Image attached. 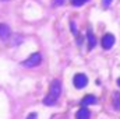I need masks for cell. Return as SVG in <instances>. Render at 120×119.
I'll return each instance as SVG.
<instances>
[{"label": "cell", "mask_w": 120, "mask_h": 119, "mask_svg": "<svg viewBox=\"0 0 120 119\" xmlns=\"http://www.w3.org/2000/svg\"><path fill=\"white\" fill-rule=\"evenodd\" d=\"M60 92H61V83H60V80L56 79V80L52 81V84H50V87H49V97L57 101Z\"/></svg>", "instance_id": "obj_2"}, {"label": "cell", "mask_w": 120, "mask_h": 119, "mask_svg": "<svg viewBox=\"0 0 120 119\" xmlns=\"http://www.w3.org/2000/svg\"><path fill=\"white\" fill-rule=\"evenodd\" d=\"M117 86L120 87V79H117Z\"/></svg>", "instance_id": "obj_15"}, {"label": "cell", "mask_w": 120, "mask_h": 119, "mask_svg": "<svg viewBox=\"0 0 120 119\" xmlns=\"http://www.w3.org/2000/svg\"><path fill=\"white\" fill-rule=\"evenodd\" d=\"M87 1H88V0H73V4L78 7V6H82V4H85Z\"/></svg>", "instance_id": "obj_11"}, {"label": "cell", "mask_w": 120, "mask_h": 119, "mask_svg": "<svg viewBox=\"0 0 120 119\" xmlns=\"http://www.w3.org/2000/svg\"><path fill=\"white\" fill-rule=\"evenodd\" d=\"M112 1H113V0H102V6H103L105 8H108V7L112 4Z\"/></svg>", "instance_id": "obj_12"}, {"label": "cell", "mask_w": 120, "mask_h": 119, "mask_svg": "<svg viewBox=\"0 0 120 119\" xmlns=\"http://www.w3.org/2000/svg\"><path fill=\"white\" fill-rule=\"evenodd\" d=\"M90 116H91L90 109H87L85 107L80 108V109H78V112H77V115H75V118H77V119H90Z\"/></svg>", "instance_id": "obj_6"}, {"label": "cell", "mask_w": 120, "mask_h": 119, "mask_svg": "<svg viewBox=\"0 0 120 119\" xmlns=\"http://www.w3.org/2000/svg\"><path fill=\"white\" fill-rule=\"evenodd\" d=\"M36 118H38V115H36L35 112H32V114H30V115L27 116V119H36Z\"/></svg>", "instance_id": "obj_13"}, {"label": "cell", "mask_w": 120, "mask_h": 119, "mask_svg": "<svg viewBox=\"0 0 120 119\" xmlns=\"http://www.w3.org/2000/svg\"><path fill=\"white\" fill-rule=\"evenodd\" d=\"M113 45H115V36L112 34H105V36L102 38V48L109 51Z\"/></svg>", "instance_id": "obj_4"}, {"label": "cell", "mask_w": 120, "mask_h": 119, "mask_svg": "<svg viewBox=\"0 0 120 119\" xmlns=\"http://www.w3.org/2000/svg\"><path fill=\"white\" fill-rule=\"evenodd\" d=\"M59 4H63V0H56L55 1V6H59Z\"/></svg>", "instance_id": "obj_14"}, {"label": "cell", "mask_w": 120, "mask_h": 119, "mask_svg": "<svg viewBox=\"0 0 120 119\" xmlns=\"http://www.w3.org/2000/svg\"><path fill=\"white\" fill-rule=\"evenodd\" d=\"M10 35H11V30H10V27L7 25V24H0V39L1 41H7L8 38H10Z\"/></svg>", "instance_id": "obj_5"}, {"label": "cell", "mask_w": 120, "mask_h": 119, "mask_svg": "<svg viewBox=\"0 0 120 119\" xmlns=\"http://www.w3.org/2000/svg\"><path fill=\"white\" fill-rule=\"evenodd\" d=\"M73 83H74V87L75 88H84L88 84V77L85 74H82V73H78V74L74 76Z\"/></svg>", "instance_id": "obj_3"}, {"label": "cell", "mask_w": 120, "mask_h": 119, "mask_svg": "<svg viewBox=\"0 0 120 119\" xmlns=\"http://www.w3.org/2000/svg\"><path fill=\"white\" fill-rule=\"evenodd\" d=\"M1 1H8V0H1Z\"/></svg>", "instance_id": "obj_16"}, {"label": "cell", "mask_w": 120, "mask_h": 119, "mask_svg": "<svg viewBox=\"0 0 120 119\" xmlns=\"http://www.w3.org/2000/svg\"><path fill=\"white\" fill-rule=\"evenodd\" d=\"M113 107L116 109H120V92H116L113 95Z\"/></svg>", "instance_id": "obj_9"}, {"label": "cell", "mask_w": 120, "mask_h": 119, "mask_svg": "<svg viewBox=\"0 0 120 119\" xmlns=\"http://www.w3.org/2000/svg\"><path fill=\"white\" fill-rule=\"evenodd\" d=\"M82 105L84 107H87V105H94V104H96V97L95 95H91V94H88V95H85L84 98H82Z\"/></svg>", "instance_id": "obj_7"}, {"label": "cell", "mask_w": 120, "mask_h": 119, "mask_svg": "<svg viewBox=\"0 0 120 119\" xmlns=\"http://www.w3.org/2000/svg\"><path fill=\"white\" fill-rule=\"evenodd\" d=\"M41 60H42V56H41V53L39 52H36V53H32L28 59L22 60L21 62V64L22 66H25V67H35V66H38L39 63H41Z\"/></svg>", "instance_id": "obj_1"}, {"label": "cell", "mask_w": 120, "mask_h": 119, "mask_svg": "<svg viewBox=\"0 0 120 119\" xmlns=\"http://www.w3.org/2000/svg\"><path fill=\"white\" fill-rule=\"evenodd\" d=\"M87 36H88V49H92V48L96 45V39H95V36H94V34H92L91 30H88Z\"/></svg>", "instance_id": "obj_8"}, {"label": "cell", "mask_w": 120, "mask_h": 119, "mask_svg": "<svg viewBox=\"0 0 120 119\" xmlns=\"http://www.w3.org/2000/svg\"><path fill=\"white\" fill-rule=\"evenodd\" d=\"M43 104H45V105H49V107H53V105H56V99H53V98H50V97L48 95V97L43 98Z\"/></svg>", "instance_id": "obj_10"}]
</instances>
